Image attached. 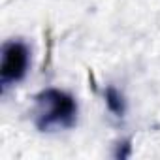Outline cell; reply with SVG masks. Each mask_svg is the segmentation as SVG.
Masks as SVG:
<instances>
[{
  "label": "cell",
  "mask_w": 160,
  "mask_h": 160,
  "mask_svg": "<svg viewBox=\"0 0 160 160\" xmlns=\"http://www.w3.org/2000/svg\"><path fill=\"white\" fill-rule=\"evenodd\" d=\"M34 124L40 132L70 130L77 122V100L57 87H47L34 96Z\"/></svg>",
  "instance_id": "6da1fadb"
},
{
  "label": "cell",
  "mask_w": 160,
  "mask_h": 160,
  "mask_svg": "<svg viewBox=\"0 0 160 160\" xmlns=\"http://www.w3.org/2000/svg\"><path fill=\"white\" fill-rule=\"evenodd\" d=\"M30 49L23 40H10L2 45V60H0V85L2 91L21 83L28 73Z\"/></svg>",
  "instance_id": "7a4b0ae2"
},
{
  "label": "cell",
  "mask_w": 160,
  "mask_h": 160,
  "mask_svg": "<svg viewBox=\"0 0 160 160\" xmlns=\"http://www.w3.org/2000/svg\"><path fill=\"white\" fill-rule=\"evenodd\" d=\"M104 100H106V106L108 109L115 115V117H124L126 113V100L122 96V92L119 89H115L113 85H109L106 91H104Z\"/></svg>",
  "instance_id": "3957f363"
},
{
  "label": "cell",
  "mask_w": 160,
  "mask_h": 160,
  "mask_svg": "<svg viewBox=\"0 0 160 160\" xmlns=\"http://www.w3.org/2000/svg\"><path fill=\"white\" fill-rule=\"evenodd\" d=\"M130 154H132V141H130V139L119 141V143H117V151H115V158L124 160V158H128Z\"/></svg>",
  "instance_id": "277c9868"
}]
</instances>
